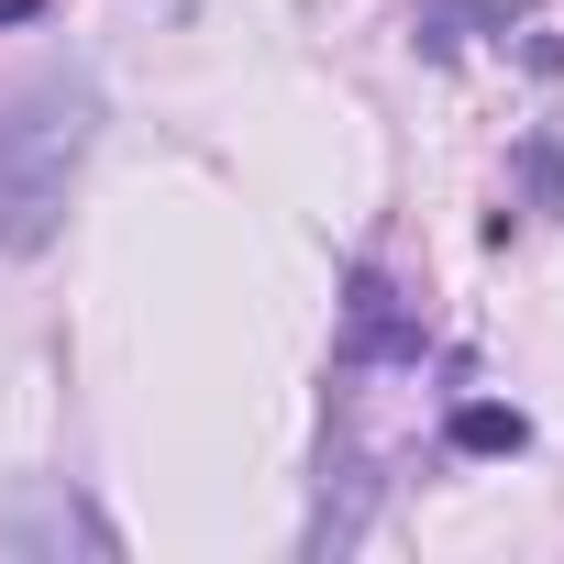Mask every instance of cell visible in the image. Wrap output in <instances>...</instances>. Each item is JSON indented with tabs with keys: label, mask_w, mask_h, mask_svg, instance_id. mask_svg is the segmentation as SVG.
Wrapping results in <instances>:
<instances>
[{
	"label": "cell",
	"mask_w": 564,
	"mask_h": 564,
	"mask_svg": "<svg viewBox=\"0 0 564 564\" xmlns=\"http://www.w3.org/2000/svg\"><path fill=\"white\" fill-rule=\"evenodd\" d=\"M454 454H520V410L465 399V410H454Z\"/></svg>",
	"instance_id": "obj_3"
},
{
	"label": "cell",
	"mask_w": 564,
	"mask_h": 564,
	"mask_svg": "<svg viewBox=\"0 0 564 564\" xmlns=\"http://www.w3.org/2000/svg\"><path fill=\"white\" fill-rule=\"evenodd\" d=\"M34 12H45V0H0V23H34Z\"/></svg>",
	"instance_id": "obj_4"
},
{
	"label": "cell",
	"mask_w": 564,
	"mask_h": 564,
	"mask_svg": "<svg viewBox=\"0 0 564 564\" xmlns=\"http://www.w3.org/2000/svg\"><path fill=\"white\" fill-rule=\"evenodd\" d=\"M355 355H421V333L399 322V289H388V276H355Z\"/></svg>",
	"instance_id": "obj_2"
},
{
	"label": "cell",
	"mask_w": 564,
	"mask_h": 564,
	"mask_svg": "<svg viewBox=\"0 0 564 564\" xmlns=\"http://www.w3.org/2000/svg\"><path fill=\"white\" fill-rule=\"evenodd\" d=\"M100 133V78H34L12 111H0V254H45L67 221V188L89 166Z\"/></svg>",
	"instance_id": "obj_1"
}]
</instances>
